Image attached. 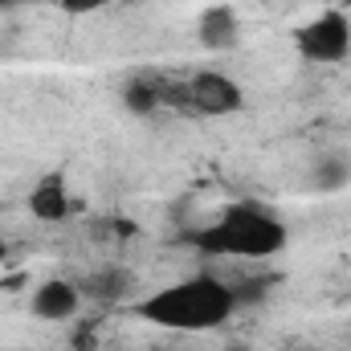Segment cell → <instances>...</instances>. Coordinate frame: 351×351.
<instances>
[{
	"instance_id": "3957f363",
	"label": "cell",
	"mask_w": 351,
	"mask_h": 351,
	"mask_svg": "<svg viewBox=\"0 0 351 351\" xmlns=\"http://www.w3.org/2000/svg\"><path fill=\"white\" fill-rule=\"evenodd\" d=\"M294 45L315 66H339L351 53V21L343 12H323L294 33Z\"/></svg>"
},
{
	"instance_id": "7c38bea8",
	"label": "cell",
	"mask_w": 351,
	"mask_h": 351,
	"mask_svg": "<svg viewBox=\"0 0 351 351\" xmlns=\"http://www.w3.org/2000/svg\"><path fill=\"white\" fill-rule=\"evenodd\" d=\"M58 8H66V12H98V8H106L110 0H53Z\"/></svg>"
},
{
	"instance_id": "30bf717a",
	"label": "cell",
	"mask_w": 351,
	"mask_h": 351,
	"mask_svg": "<svg viewBox=\"0 0 351 351\" xmlns=\"http://www.w3.org/2000/svg\"><path fill=\"white\" fill-rule=\"evenodd\" d=\"M311 184H315L319 192H339V188L351 184V164L343 156H323V160L315 164V172H311Z\"/></svg>"
},
{
	"instance_id": "9c48e42d",
	"label": "cell",
	"mask_w": 351,
	"mask_h": 351,
	"mask_svg": "<svg viewBox=\"0 0 351 351\" xmlns=\"http://www.w3.org/2000/svg\"><path fill=\"white\" fill-rule=\"evenodd\" d=\"M123 106L131 114H156L160 102V74H131L123 82Z\"/></svg>"
},
{
	"instance_id": "ba28073f",
	"label": "cell",
	"mask_w": 351,
	"mask_h": 351,
	"mask_svg": "<svg viewBox=\"0 0 351 351\" xmlns=\"http://www.w3.org/2000/svg\"><path fill=\"white\" fill-rule=\"evenodd\" d=\"M237 33H241V25H237V12H233L229 4H208V8L200 12V21H196L200 45H204V49H217V53L233 49V45H237Z\"/></svg>"
},
{
	"instance_id": "9a60e30c",
	"label": "cell",
	"mask_w": 351,
	"mask_h": 351,
	"mask_svg": "<svg viewBox=\"0 0 351 351\" xmlns=\"http://www.w3.org/2000/svg\"><path fill=\"white\" fill-rule=\"evenodd\" d=\"M339 4H348V8H351V0H339Z\"/></svg>"
},
{
	"instance_id": "5b68a950",
	"label": "cell",
	"mask_w": 351,
	"mask_h": 351,
	"mask_svg": "<svg viewBox=\"0 0 351 351\" xmlns=\"http://www.w3.org/2000/svg\"><path fill=\"white\" fill-rule=\"evenodd\" d=\"M78 306H82V290H78L74 282H66V278L41 282V286L33 290V298H29L33 319H45V323H66V319L78 315Z\"/></svg>"
},
{
	"instance_id": "52a82bcc",
	"label": "cell",
	"mask_w": 351,
	"mask_h": 351,
	"mask_svg": "<svg viewBox=\"0 0 351 351\" xmlns=\"http://www.w3.org/2000/svg\"><path fill=\"white\" fill-rule=\"evenodd\" d=\"M29 213H33L37 221H45V225L66 221V217L74 213V200H70V192H66V176L62 172L41 176L37 188L29 192Z\"/></svg>"
},
{
	"instance_id": "8992f818",
	"label": "cell",
	"mask_w": 351,
	"mask_h": 351,
	"mask_svg": "<svg viewBox=\"0 0 351 351\" xmlns=\"http://www.w3.org/2000/svg\"><path fill=\"white\" fill-rule=\"evenodd\" d=\"M78 290H82V298L98 302V306H114L135 290V278H131L127 265H98L78 282Z\"/></svg>"
},
{
	"instance_id": "6da1fadb",
	"label": "cell",
	"mask_w": 351,
	"mask_h": 351,
	"mask_svg": "<svg viewBox=\"0 0 351 351\" xmlns=\"http://www.w3.org/2000/svg\"><path fill=\"white\" fill-rule=\"evenodd\" d=\"M233 311H237V302H233L229 282L208 278V274L164 286L135 306V315L143 323H156L164 331H213V327L229 323Z\"/></svg>"
},
{
	"instance_id": "4fadbf2b",
	"label": "cell",
	"mask_w": 351,
	"mask_h": 351,
	"mask_svg": "<svg viewBox=\"0 0 351 351\" xmlns=\"http://www.w3.org/2000/svg\"><path fill=\"white\" fill-rule=\"evenodd\" d=\"M8 258V241H4V233H0V262Z\"/></svg>"
},
{
	"instance_id": "277c9868",
	"label": "cell",
	"mask_w": 351,
	"mask_h": 351,
	"mask_svg": "<svg viewBox=\"0 0 351 351\" xmlns=\"http://www.w3.org/2000/svg\"><path fill=\"white\" fill-rule=\"evenodd\" d=\"M188 102H192V114H208V119H221V114H233L241 110L245 94L241 86L221 74V70H200L188 78Z\"/></svg>"
},
{
	"instance_id": "5bb4252c",
	"label": "cell",
	"mask_w": 351,
	"mask_h": 351,
	"mask_svg": "<svg viewBox=\"0 0 351 351\" xmlns=\"http://www.w3.org/2000/svg\"><path fill=\"white\" fill-rule=\"evenodd\" d=\"M16 4H25V0H0V8H16Z\"/></svg>"
},
{
	"instance_id": "7a4b0ae2",
	"label": "cell",
	"mask_w": 351,
	"mask_h": 351,
	"mask_svg": "<svg viewBox=\"0 0 351 351\" xmlns=\"http://www.w3.org/2000/svg\"><path fill=\"white\" fill-rule=\"evenodd\" d=\"M192 241L204 254H213V258L265 262V258H274V254L286 250L290 233H286V225H282L278 213H269L265 204L245 200V204H229L221 213V221H213L208 229H200Z\"/></svg>"
},
{
	"instance_id": "8fae6325",
	"label": "cell",
	"mask_w": 351,
	"mask_h": 351,
	"mask_svg": "<svg viewBox=\"0 0 351 351\" xmlns=\"http://www.w3.org/2000/svg\"><path fill=\"white\" fill-rule=\"evenodd\" d=\"M233 290V302L237 306H262L265 294L274 290V278H241L237 286H229Z\"/></svg>"
}]
</instances>
